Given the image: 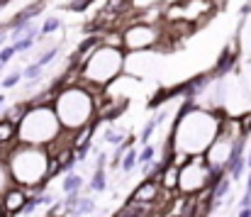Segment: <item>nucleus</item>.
<instances>
[{"label": "nucleus", "mask_w": 251, "mask_h": 217, "mask_svg": "<svg viewBox=\"0 0 251 217\" xmlns=\"http://www.w3.org/2000/svg\"><path fill=\"white\" fill-rule=\"evenodd\" d=\"M5 166L17 186H47L49 181V154L47 146L15 142L5 156Z\"/></svg>", "instance_id": "obj_1"}, {"label": "nucleus", "mask_w": 251, "mask_h": 217, "mask_svg": "<svg viewBox=\"0 0 251 217\" xmlns=\"http://www.w3.org/2000/svg\"><path fill=\"white\" fill-rule=\"evenodd\" d=\"M93 90L98 88H88L83 83L76 85H66L56 90L54 98V112L61 122V130L76 132L78 127L95 122V100H93Z\"/></svg>", "instance_id": "obj_2"}, {"label": "nucleus", "mask_w": 251, "mask_h": 217, "mask_svg": "<svg viewBox=\"0 0 251 217\" xmlns=\"http://www.w3.org/2000/svg\"><path fill=\"white\" fill-rule=\"evenodd\" d=\"M125 49L107 47L100 42L81 66V83L88 88H105L120 73H125Z\"/></svg>", "instance_id": "obj_3"}, {"label": "nucleus", "mask_w": 251, "mask_h": 217, "mask_svg": "<svg viewBox=\"0 0 251 217\" xmlns=\"http://www.w3.org/2000/svg\"><path fill=\"white\" fill-rule=\"evenodd\" d=\"M61 135V122L51 105H29L17 125V142L47 146Z\"/></svg>", "instance_id": "obj_4"}, {"label": "nucleus", "mask_w": 251, "mask_h": 217, "mask_svg": "<svg viewBox=\"0 0 251 217\" xmlns=\"http://www.w3.org/2000/svg\"><path fill=\"white\" fill-rule=\"evenodd\" d=\"M207 186H212V171L205 161V154H193L178 168V193L195 195L198 190H202Z\"/></svg>", "instance_id": "obj_5"}, {"label": "nucleus", "mask_w": 251, "mask_h": 217, "mask_svg": "<svg viewBox=\"0 0 251 217\" xmlns=\"http://www.w3.org/2000/svg\"><path fill=\"white\" fill-rule=\"evenodd\" d=\"M159 29L151 27L149 22H134L125 34H122V47L129 52H147L159 42Z\"/></svg>", "instance_id": "obj_6"}, {"label": "nucleus", "mask_w": 251, "mask_h": 217, "mask_svg": "<svg viewBox=\"0 0 251 217\" xmlns=\"http://www.w3.org/2000/svg\"><path fill=\"white\" fill-rule=\"evenodd\" d=\"M27 200H29V198H27V188H25V186L12 183L10 188H5V193L0 195V213H2V217L22 215Z\"/></svg>", "instance_id": "obj_7"}, {"label": "nucleus", "mask_w": 251, "mask_h": 217, "mask_svg": "<svg viewBox=\"0 0 251 217\" xmlns=\"http://www.w3.org/2000/svg\"><path fill=\"white\" fill-rule=\"evenodd\" d=\"M159 195H161V183L154 181V178H144V181L134 188V193L129 195V200H137V203H156Z\"/></svg>", "instance_id": "obj_8"}, {"label": "nucleus", "mask_w": 251, "mask_h": 217, "mask_svg": "<svg viewBox=\"0 0 251 217\" xmlns=\"http://www.w3.org/2000/svg\"><path fill=\"white\" fill-rule=\"evenodd\" d=\"M237 59H239V49H237V42H232V47H227L222 54H220V61L215 64V76H225L237 66Z\"/></svg>", "instance_id": "obj_9"}, {"label": "nucleus", "mask_w": 251, "mask_h": 217, "mask_svg": "<svg viewBox=\"0 0 251 217\" xmlns=\"http://www.w3.org/2000/svg\"><path fill=\"white\" fill-rule=\"evenodd\" d=\"M159 183H161V188H164V190H178V166L166 163V166H164V171H161Z\"/></svg>", "instance_id": "obj_10"}, {"label": "nucleus", "mask_w": 251, "mask_h": 217, "mask_svg": "<svg viewBox=\"0 0 251 217\" xmlns=\"http://www.w3.org/2000/svg\"><path fill=\"white\" fill-rule=\"evenodd\" d=\"M17 142V125L0 117V146H10Z\"/></svg>", "instance_id": "obj_11"}, {"label": "nucleus", "mask_w": 251, "mask_h": 217, "mask_svg": "<svg viewBox=\"0 0 251 217\" xmlns=\"http://www.w3.org/2000/svg\"><path fill=\"white\" fill-rule=\"evenodd\" d=\"M27 108H29V103H27V100H22V103H15V105H10V108L2 112V117H5L7 122H12V125H20V120L25 117Z\"/></svg>", "instance_id": "obj_12"}, {"label": "nucleus", "mask_w": 251, "mask_h": 217, "mask_svg": "<svg viewBox=\"0 0 251 217\" xmlns=\"http://www.w3.org/2000/svg\"><path fill=\"white\" fill-rule=\"evenodd\" d=\"M137 163H139V154L134 149H125V154H122V171L125 173H132V168Z\"/></svg>", "instance_id": "obj_13"}, {"label": "nucleus", "mask_w": 251, "mask_h": 217, "mask_svg": "<svg viewBox=\"0 0 251 217\" xmlns=\"http://www.w3.org/2000/svg\"><path fill=\"white\" fill-rule=\"evenodd\" d=\"M81 186H83V178H81L78 173H69V176L64 178V193H66V195H69V193H78Z\"/></svg>", "instance_id": "obj_14"}, {"label": "nucleus", "mask_w": 251, "mask_h": 217, "mask_svg": "<svg viewBox=\"0 0 251 217\" xmlns=\"http://www.w3.org/2000/svg\"><path fill=\"white\" fill-rule=\"evenodd\" d=\"M105 186H107V181H105V168L100 166V168H95L93 171V178H90V190H105Z\"/></svg>", "instance_id": "obj_15"}, {"label": "nucleus", "mask_w": 251, "mask_h": 217, "mask_svg": "<svg viewBox=\"0 0 251 217\" xmlns=\"http://www.w3.org/2000/svg\"><path fill=\"white\" fill-rule=\"evenodd\" d=\"M42 71H44V66H39V64L34 61V64L25 66V71H22V78H25V81H39V78H42Z\"/></svg>", "instance_id": "obj_16"}, {"label": "nucleus", "mask_w": 251, "mask_h": 217, "mask_svg": "<svg viewBox=\"0 0 251 217\" xmlns=\"http://www.w3.org/2000/svg\"><path fill=\"white\" fill-rule=\"evenodd\" d=\"M59 27H61V20H59V17H49V20L44 22V27L39 29V37L44 39L47 34H51V32H56Z\"/></svg>", "instance_id": "obj_17"}, {"label": "nucleus", "mask_w": 251, "mask_h": 217, "mask_svg": "<svg viewBox=\"0 0 251 217\" xmlns=\"http://www.w3.org/2000/svg\"><path fill=\"white\" fill-rule=\"evenodd\" d=\"M12 186V176H10V171H7V166H5V161H0V195L5 193V188H10Z\"/></svg>", "instance_id": "obj_18"}, {"label": "nucleus", "mask_w": 251, "mask_h": 217, "mask_svg": "<svg viewBox=\"0 0 251 217\" xmlns=\"http://www.w3.org/2000/svg\"><path fill=\"white\" fill-rule=\"evenodd\" d=\"M156 127H159V122H156V120H149V122L144 125V132L139 135V139H142V142L147 144V142H149V139L154 137V132H156Z\"/></svg>", "instance_id": "obj_19"}, {"label": "nucleus", "mask_w": 251, "mask_h": 217, "mask_svg": "<svg viewBox=\"0 0 251 217\" xmlns=\"http://www.w3.org/2000/svg\"><path fill=\"white\" fill-rule=\"evenodd\" d=\"M151 159H156V146L147 142L144 149H142V154H139V163H147V161H151Z\"/></svg>", "instance_id": "obj_20"}, {"label": "nucleus", "mask_w": 251, "mask_h": 217, "mask_svg": "<svg viewBox=\"0 0 251 217\" xmlns=\"http://www.w3.org/2000/svg\"><path fill=\"white\" fill-rule=\"evenodd\" d=\"M20 81H22V71H12L10 76H5V78L0 81V85H2V88H12V85H17Z\"/></svg>", "instance_id": "obj_21"}, {"label": "nucleus", "mask_w": 251, "mask_h": 217, "mask_svg": "<svg viewBox=\"0 0 251 217\" xmlns=\"http://www.w3.org/2000/svg\"><path fill=\"white\" fill-rule=\"evenodd\" d=\"M56 54H59V49H56V47H54V49H47V52L37 59V64H39V66H47L49 61H54V59H56Z\"/></svg>", "instance_id": "obj_22"}, {"label": "nucleus", "mask_w": 251, "mask_h": 217, "mask_svg": "<svg viewBox=\"0 0 251 217\" xmlns=\"http://www.w3.org/2000/svg\"><path fill=\"white\" fill-rule=\"evenodd\" d=\"M15 54H17V52H15V47H12V44H10V47H2V49H0V61H2V64H7V61H12V59H15Z\"/></svg>", "instance_id": "obj_23"}, {"label": "nucleus", "mask_w": 251, "mask_h": 217, "mask_svg": "<svg viewBox=\"0 0 251 217\" xmlns=\"http://www.w3.org/2000/svg\"><path fill=\"white\" fill-rule=\"evenodd\" d=\"M239 217H251V205H244V208L239 210Z\"/></svg>", "instance_id": "obj_24"}, {"label": "nucleus", "mask_w": 251, "mask_h": 217, "mask_svg": "<svg viewBox=\"0 0 251 217\" xmlns=\"http://www.w3.org/2000/svg\"><path fill=\"white\" fill-rule=\"evenodd\" d=\"M244 161H247V166H249V168H251V151H249V156H247Z\"/></svg>", "instance_id": "obj_25"}, {"label": "nucleus", "mask_w": 251, "mask_h": 217, "mask_svg": "<svg viewBox=\"0 0 251 217\" xmlns=\"http://www.w3.org/2000/svg\"><path fill=\"white\" fill-rule=\"evenodd\" d=\"M2 69H5V64H2V61H0V71H2Z\"/></svg>", "instance_id": "obj_26"}, {"label": "nucleus", "mask_w": 251, "mask_h": 217, "mask_svg": "<svg viewBox=\"0 0 251 217\" xmlns=\"http://www.w3.org/2000/svg\"><path fill=\"white\" fill-rule=\"evenodd\" d=\"M0 217H2V213H0Z\"/></svg>", "instance_id": "obj_27"}]
</instances>
